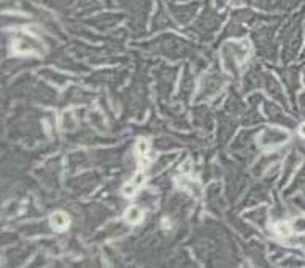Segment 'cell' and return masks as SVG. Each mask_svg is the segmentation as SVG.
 Wrapping results in <instances>:
<instances>
[{
  "label": "cell",
  "mask_w": 305,
  "mask_h": 268,
  "mask_svg": "<svg viewBox=\"0 0 305 268\" xmlns=\"http://www.w3.org/2000/svg\"><path fill=\"white\" fill-rule=\"evenodd\" d=\"M288 140V133L283 132V130H278V129H270V130H266L262 133L261 137V143L264 146H277L283 142H286Z\"/></svg>",
  "instance_id": "1"
},
{
  "label": "cell",
  "mask_w": 305,
  "mask_h": 268,
  "mask_svg": "<svg viewBox=\"0 0 305 268\" xmlns=\"http://www.w3.org/2000/svg\"><path fill=\"white\" fill-rule=\"evenodd\" d=\"M70 224V218L62 211H56L51 216V225L56 230H65Z\"/></svg>",
  "instance_id": "2"
},
{
  "label": "cell",
  "mask_w": 305,
  "mask_h": 268,
  "mask_svg": "<svg viewBox=\"0 0 305 268\" xmlns=\"http://www.w3.org/2000/svg\"><path fill=\"white\" fill-rule=\"evenodd\" d=\"M143 219V211L139 206H131L127 211H126V220L131 224H137L140 220Z\"/></svg>",
  "instance_id": "3"
},
{
  "label": "cell",
  "mask_w": 305,
  "mask_h": 268,
  "mask_svg": "<svg viewBox=\"0 0 305 268\" xmlns=\"http://www.w3.org/2000/svg\"><path fill=\"white\" fill-rule=\"evenodd\" d=\"M33 49V46L30 45L29 40H18L15 43V51L16 52H30Z\"/></svg>",
  "instance_id": "4"
},
{
  "label": "cell",
  "mask_w": 305,
  "mask_h": 268,
  "mask_svg": "<svg viewBox=\"0 0 305 268\" xmlns=\"http://www.w3.org/2000/svg\"><path fill=\"white\" fill-rule=\"evenodd\" d=\"M277 232L280 233V235H283V237H288V235H291V230H293V227H291L288 222H278L277 224Z\"/></svg>",
  "instance_id": "5"
},
{
  "label": "cell",
  "mask_w": 305,
  "mask_h": 268,
  "mask_svg": "<svg viewBox=\"0 0 305 268\" xmlns=\"http://www.w3.org/2000/svg\"><path fill=\"white\" fill-rule=\"evenodd\" d=\"M291 227H293V230H296V232H305V218L296 219L294 224Z\"/></svg>",
  "instance_id": "6"
},
{
  "label": "cell",
  "mask_w": 305,
  "mask_h": 268,
  "mask_svg": "<svg viewBox=\"0 0 305 268\" xmlns=\"http://www.w3.org/2000/svg\"><path fill=\"white\" fill-rule=\"evenodd\" d=\"M148 149H150V146H148V143L145 142V140H141V142L137 143V151H139V154H146Z\"/></svg>",
  "instance_id": "7"
},
{
  "label": "cell",
  "mask_w": 305,
  "mask_h": 268,
  "mask_svg": "<svg viewBox=\"0 0 305 268\" xmlns=\"http://www.w3.org/2000/svg\"><path fill=\"white\" fill-rule=\"evenodd\" d=\"M143 179H145V176L141 175V173H139V175H137V176H135V178L132 179V183H131V184L135 187V189H137V187H139L141 183H143Z\"/></svg>",
  "instance_id": "8"
},
{
  "label": "cell",
  "mask_w": 305,
  "mask_h": 268,
  "mask_svg": "<svg viewBox=\"0 0 305 268\" xmlns=\"http://www.w3.org/2000/svg\"><path fill=\"white\" fill-rule=\"evenodd\" d=\"M299 133L302 137H305V124H302L301 127H299Z\"/></svg>",
  "instance_id": "9"
}]
</instances>
